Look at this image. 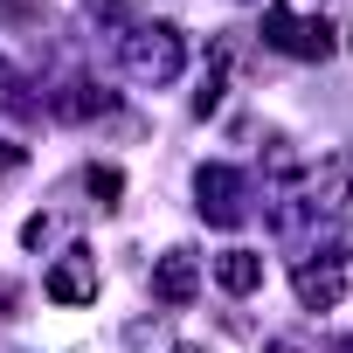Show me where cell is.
<instances>
[{
    "instance_id": "1",
    "label": "cell",
    "mask_w": 353,
    "mask_h": 353,
    "mask_svg": "<svg viewBox=\"0 0 353 353\" xmlns=\"http://www.w3.org/2000/svg\"><path fill=\"white\" fill-rule=\"evenodd\" d=\"M118 63H125V77L132 83H173L188 70V35L173 28V21H139V28H125L118 35Z\"/></svg>"
},
{
    "instance_id": "2",
    "label": "cell",
    "mask_w": 353,
    "mask_h": 353,
    "mask_svg": "<svg viewBox=\"0 0 353 353\" xmlns=\"http://www.w3.org/2000/svg\"><path fill=\"white\" fill-rule=\"evenodd\" d=\"M263 42H270L277 56H291V63H325V56H332V28H325L319 14L284 8V0L263 8Z\"/></svg>"
},
{
    "instance_id": "3",
    "label": "cell",
    "mask_w": 353,
    "mask_h": 353,
    "mask_svg": "<svg viewBox=\"0 0 353 353\" xmlns=\"http://www.w3.org/2000/svg\"><path fill=\"white\" fill-rule=\"evenodd\" d=\"M243 194H250V181L236 166H201L194 173V208H201V222H215V229H236L243 222Z\"/></svg>"
},
{
    "instance_id": "4",
    "label": "cell",
    "mask_w": 353,
    "mask_h": 353,
    "mask_svg": "<svg viewBox=\"0 0 353 353\" xmlns=\"http://www.w3.org/2000/svg\"><path fill=\"white\" fill-rule=\"evenodd\" d=\"M42 291H49L56 305H90V298H97V256H90V250H70V256L42 277Z\"/></svg>"
},
{
    "instance_id": "5",
    "label": "cell",
    "mask_w": 353,
    "mask_h": 353,
    "mask_svg": "<svg viewBox=\"0 0 353 353\" xmlns=\"http://www.w3.org/2000/svg\"><path fill=\"white\" fill-rule=\"evenodd\" d=\"M291 291H298L305 312H332V305L346 298V270H339V256H325V263H298V270H291Z\"/></svg>"
},
{
    "instance_id": "6",
    "label": "cell",
    "mask_w": 353,
    "mask_h": 353,
    "mask_svg": "<svg viewBox=\"0 0 353 353\" xmlns=\"http://www.w3.org/2000/svg\"><path fill=\"white\" fill-rule=\"evenodd\" d=\"M201 291V256L194 250H166L159 263H152V298L159 305H188Z\"/></svg>"
},
{
    "instance_id": "7",
    "label": "cell",
    "mask_w": 353,
    "mask_h": 353,
    "mask_svg": "<svg viewBox=\"0 0 353 353\" xmlns=\"http://www.w3.org/2000/svg\"><path fill=\"white\" fill-rule=\"evenodd\" d=\"M215 284H222L229 298H250V291L263 284V256H256V250H222V256H215Z\"/></svg>"
},
{
    "instance_id": "8",
    "label": "cell",
    "mask_w": 353,
    "mask_h": 353,
    "mask_svg": "<svg viewBox=\"0 0 353 353\" xmlns=\"http://www.w3.org/2000/svg\"><path fill=\"white\" fill-rule=\"evenodd\" d=\"M49 111H56V118H97V111H111V90H97V83H63V90L49 97Z\"/></svg>"
},
{
    "instance_id": "9",
    "label": "cell",
    "mask_w": 353,
    "mask_h": 353,
    "mask_svg": "<svg viewBox=\"0 0 353 353\" xmlns=\"http://www.w3.org/2000/svg\"><path fill=\"white\" fill-rule=\"evenodd\" d=\"M222 90H229V49L215 42V56H208V77H201V90H194V118L222 111Z\"/></svg>"
},
{
    "instance_id": "10",
    "label": "cell",
    "mask_w": 353,
    "mask_h": 353,
    "mask_svg": "<svg viewBox=\"0 0 353 353\" xmlns=\"http://www.w3.org/2000/svg\"><path fill=\"white\" fill-rule=\"evenodd\" d=\"M83 188L97 194V208H118V194H125V173H118V166H90V173H83Z\"/></svg>"
},
{
    "instance_id": "11",
    "label": "cell",
    "mask_w": 353,
    "mask_h": 353,
    "mask_svg": "<svg viewBox=\"0 0 353 353\" xmlns=\"http://www.w3.org/2000/svg\"><path fill=\"white\" fill-rule=\"evenodd\" d=\"M21 166H28V145H14V139H0V181H14Z\"/></svg>"
},
{
    "instance_id": "12",
    "label": "cell",
    "mask_w": 353,
    "mask_h": 353,
    "mask_svg": "<svg viewBox=\"0 0 353 353\" xmlns=\"http://www.w3.org/2000/svg\"><path fill=\"white\" fill-rule=\"evenodd\" d=\"M173 353H194V346H173Z\"/></svg>"
},
{
    "instance_id": "13",
    "label": "cell",
    "mask_w": 353,
    "mask_h": 353,
    "mask_svg": "<svg viewBox=\"0 0 353 353\" xmlns=\"http://www.w3.org/2000/svg\"><path fill=\"white\" fill-rule=\"evenodd\" d=\"M346 49H353V35H346Z\"/></svg>"
}]
</instances>
